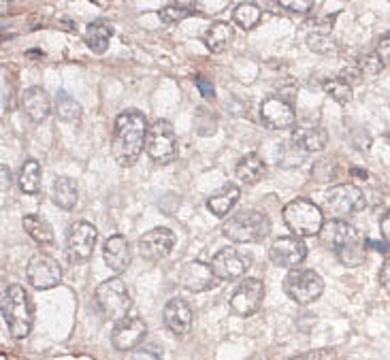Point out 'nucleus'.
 Instances as JSON below:
<instances>
[{"label":"nucleus","instance_id":"obj_20","mask_svg":"<svg viewBox=\"0 0 390 360\" xmlns=\"http://www.w3.org/2000/svg\"><path fill=\"white\" fill-rule=\"evenodd\" d=\"M102 258L105 264L111 268L113 273H122L130 266L133 252H130V243L124 235H111L102 245Z\"/></svg>","mask_w":390,"mask_h":360},{"label":"nucleus","instance_id":"obj_41","mask_svg":"<svg viewBox=\"0 0 390 360\" xmlns=\"http://www.w3.org/2000/svg\"><path fill=\"white\" fill-rule=\"evenodd\" d=\"M335 356V350L331 348H322V350H310L305 354H299L290 360H331Z\"/></svg>","mask_w":390,"mask_h":360},{"label":"nucleus","instance_id":"obj_36","mask_svg":"<svg viewBox=\"0 0 390 360\" xmlns=\"http://www.w3.org/2000/svg\"><path fill=\"white\" fill-rule=\"evenodd\" d=\"M160 19L166 21V24H177V21L190 17V15H197V9H194L192 5H166L164 9L158 11Z\"/></svg>","mask_w":390,"mask_h":360},{"label":"nucleus","instance_id":"obj_22","mask_svg":"<svg viewBox=\"0 0 390 360\" xmlns=\"http://www.w3.org/2000/svg\"><path fill=\"white\" fill-rule=\"evenodd\" d=\"M241 196V190L239 186L235 184H224L218 192H213L209 198H207V209L218 215V218H226L230 213V209L237 205V200Z\"/></svg>","mask_w":390,"mask_h":360},{"label":"nucleus","instance_id":"obj_26","mask_svg":"<svg viewBox=\"0 0 390 360\" xmlns=\"http://www.w3.org/2000/svg\"><path fill=\"white\" fill-rule=\"evenodd\" d=\"M21 226H24V231L30 235V239L36 241L39 245L54 243V229L45 218H41L36 213H28V215H24V220H21Z\"/></svg>","mask_w":390,"mask_h":360},{"label":"nucleus","instance_id":"obj_8","mask_svg":"<svg viewBox=\"0 0 390 360\" xmlns=\"http://www.w3.org/2000/svg\"><path fill=\"white\" fill-rule=\"evenodd\" d=\"M284 290L296 305H310L322 297L324 279L312 268H292L284 279Z\"/></svg>","mask_w":390,"mask_h":360},{"label":"nucleus","instance_id":"obj_1","mask_svg":"<svg viewBox=\"0 0 390 360\" xmlns=\"http://www.w3.org/2000/svg\"><path fill=\"white\" fill-rule=\"evenodd\" d=\"M147 120L141 111L126 109L116 118L113 137H111V156L122 169L137 165L139 156L147 143Z\"/></svg>","mask_w":390,"mask_h":360},{"label":"nucleus","instance_id":"obj_7","mask_svg":"<svg viewBox=\"0 0 390 360\" xmlns=\"http://www.w3.org/2000/svg\"><path fill=\"white\" fill-rule=\"evenodd\" d=\"M367 205L365 192L354 184H337L324 196V211L333 215V220H341L362 211Z\"/></svg>","mask_w":390,"mask_h":360},{"label":"nucleus","instance_id":"obj_19","mask_svg":"<svg viewBox=\"0 0 390 360\" xmlns=\"http://www.w3.org/2000/svg\"><path fill=\"white\" fill-rule=\"evenodd\" d=\"M180 282L190 292H205V290H209V288H213L215 284H218V277L213 275L211 264L194 260V262H188L182 268Z\"/></svg>","mask_w":390,"mask_h":360},{"label":"nucleus","instance_id":"obj_47","mask_svg":"<svg viewBox=\"0 0 390 360\" xmlns=\"http://www.w3.org/2000/svg\"><path fill=\"white\" fill-rule=\"evenodd\" d=\"M380 229H382V237L386 239V243L390 245V211L382 218L380 222Z\"/></svg>","mask_w":390,"mask_h":360},{"label":"nucleus","instance_id":"obj_38","mask_svg":"<svg viewBox=\"0 0 390 360\" xmlns=\"http://www.w3.org/2000/svg\"><path fill=\"white\" fill-rule=\"evenodd\" d=\"M312 177L318 184H331L337 179L335 175V165L331 160H320L312 167Z\"/></svg>","mask_w":390,"mask_h":360},{"label":"nucleus","instance_id":"obj_43","mask_svg":"<svg viewBox=\"0 0 390 360\" xmlns=\"http://www.w3.org/2000/svg\"><path fill=\"white\" fill-rule=\"evenodd\" d=\"M194 85H197V89L201 92V96L203 98H213L215 96V87H213V83L209 81V79H205V77H199L197 81H194Z\"/></svg>","mask_w":390,"mask_h":360},{"label":"nucleus","instance_id":"obj_5","mask_svg":"<svg viewBox=\"0 0 390 360\" xmlns=\"http://www.w3.org/2000/svg\"><path fill=\"white\" fill-rule=\"evenodd\" d=\"M96 303H98V307L105 316L109 320H116V322L128 318V311H130V307H133V301H130L126 284L120 277L107 279L96 288Z\"/></svg>","mask_w":390,"mask_h":360},{"label":"nucleus","instance_id":"obj_32","mask_svg":"<svg viewBox=\"0 0 390 360\" xmlns=\"http://www.w3.org/2000/svg\"><path fill=\"white\" fill-rule=\"evenodd\" d=\"M354 64H356V69L360 71L362 79H373V77H378V75L382 73V69H384V62H382V58H380L376 52H365V54H360Z\"/></svg>","mask_w":390,"mask_h":360},{"label":"nucleus","instance_id":"obj_3","mask_svg":"<svg viewBox=\"0 0 390 360\" xmlns=\"http://www.w3.org/2000/svg\"><path fill=\"white\" fill-rule=\"evenodd\" d=\"M271 233V220L267 213L258 209H241L230 215L224 226L222 235L232 243H260Z\"/></svg>","mask_w":390,"mask_h":360},{"label":"nucleus","instance_id":"obj_27","mask_svg":"<svg viewBox=\"0 0 390 360\" xmlns=\"http://www.w3.org/2000/svg\"><path fill=\"white\" fill-rule=\"evenodd\" d=\"M265 160L260 158L258 153H246L243 158L237 162V169H235V175L239 182L243 184H256L260 177L265 175Z\"/></svg>","mask_w":390,"mask_h":360},{"label":"nucleus","instance_id":"obj_48","mask_svg":"<svg viewBox=\"0 0 390 360\" xmlns=\"http://www.w3.org/2000/svg\"><path fill=\"white\" fill-rule=\"evenodd\" d=\"M350 175H352V177H360V179H367V177H369V173H367V171H360V169H350Z\"/></svg>","mask_w":390,"mask_h":360},{"label":"nucleus","instance_id":"obj_30","mask_svg":"<svg viewBox=\"0 0 390 360\" xmlns=\"http://www.w3.org/2000/svg\"><path fill=\"white\" fill-rule=\"evenodd\" d=\"M260 17H263V11L254 3H239L232 11V21L243 30H252L254 26H258Z\"/></svg>","mask_w":390,"mask_h":360},{"label":"nucleus","instance_id":"obj_14","mask_svg":"<svg viewBox=\"0 0 390 360\" xmlns=\"http://www.w3.org/2000/svg\"><path fill=\"white\" fill-rule=\"evenodd\" d=\"M260 120L271 130H286L292 128L296 122L294 109L288 100L279 96H269L260 105Z\"/></svg>","mask_w":390,"mask_h":360},{"label":"nucleus","instance_id":"obj_29","mask_svg":"<svg viewBox=\"0 0 390 360\" xmlns=\"http://www.w3.org/2000/svg\"><path fill=\"white\" fill-rule=\"evenodd\" d=\"M17 186L24 194H36L41 190V165L36 160H26L21 165Z\"/></svg>","mask_w":390,"mask_h":360},{"label":"nucleus","instance_id":"obj_10","mask_svg":"<svg viewBox=\"0 0 390 360\" xmlns=\"http://www.w3.org/2000/svg\"><path fill=\"white\" fill-rule=\"evenodd\" d=\"M26 277H28V284L36 290H50L54 286L60 284L62 279V268H60V262L50 256V254H34L30 256L28 264H26Z\"/></svg>","mask_w":390,"mask_h":360},{"label":"nucleus","instance_id":"obj_31","mask_svg":"<svg viewBox=\"0 0 390 360\" xmlns=\"http://www.w3.org/2000/svg\"><path fill=\"white\" fill-rule=\"evenodd\" d=\"M56 116L62 122H77L81 118V105L67 92H60L56 100Z\"/></svg>","mask_w":390,"mask_h":360},{"label":"nucleus","instance_id":"obj_12","mask_svg":"<svg viewBox=\"0 0 390 360\" xmlns=\"http://www.w3.org/2000/svg\"><path fill=\"white\" fill-rule=\"evenodd\" d=\"M269 258L275 266L284 268H299V264L307 258V245L301 237H279L269 247Z\"/></svg>","mask_w":390,"mask_h":360},{"label":"nucleus","instance_id":"obj_9","mask_svg":"<svg viewBox=\"0 0 390 360\" xmlns=\"http://www.w3.org/2000/svg\"><path fill=\"white\" fill-rule=\"evenodd\" d=\"M263 299H265V284L256 277H248L235 288L230 297V311L239 318H250L260 309Z\"/></svg>","mask_w":390,"mask_h":360},{"label":"nucleus","instance_id":"obj_42","mask_svg":"<svg viewBox=\"0 0 390 360\" xmlns=\"http://www.w3.org/2000/svg\"><path fill=\"white\" fill-rule=\"evenodd\" d=\"M339 79L345 81V83H350V85H354V83H360V81H362V75H360V71L356 69V64H350V66H345V69L339 73Z\"/></svg>","mask_w":390,"mask_h":360},{"label":"nucleus","instance_id":"obj_2","mask_svg":"<svg viewBox=\"0 0 390 360\" xmlns=\"http://www.w3.org/2000/svg\"><path fill=\"white\" fill-rule=\"evenodd\" d=\"M3 320L9 328V332L15 339H26L32 330V320H34V309L28 292L19 284H11L3 292Z\"/></svg>","mask_w":390,"mask_h":360},{"label":"nucleus","instance_id":"obj_13","mask_svg":"<svg viewBox=\"0 0 390 360\" xmlns=\"http://www.w3.org/2000/svg\"><path fill=\"white\" fill-rule=\"evenodd\" d=\"M173 247H175V235L171 229H151L139 239V252L149 262L164 260Z\"/></svg>","mask_w":390,"mask_h":360},{"label":"nucleus","instance_id":"obj_17","mask_svg":"<svg viewBox=\"0 0 390 360\" xmlns=\"http://www.w3.org/2000/svg\"><path fill=\"white\" fill-rule=\"evenodd\" d=\"M320 241L331 247L333 252H339L343 250V247H348L352 243H358L362 241L358 231L352 226V224L348 222H343V220H329V222H324V226L320 231Z\"/></svg>","mask_w":390,"mask_h":360},{"label":"nucleus","instance_id":"obj_35","mask_svg":"<svg viewBox=\"0 0 390 360\" xmlns=\"http://www.w3.org/2000/svg\"><path fill=\"white\" fill-rule=\"evenodd\" d=\"M305 156H307V151H303V149L290 139L288 143H284V145H281V149H279V165L286 167V169L299 167V162L305 160Z\"/></svg>","mask_w":390,"mask_h":360},{"label":"nucleus","instance_id":"obj_44","mask_svg":"<svg viewBox=\"0 0 390 360\" xmlns=\"http://www.w3.org/2000/svg\"><path fill=\"white\" fill-rule=\"evenodd\" d=\"M376 54L382 58V62H390V34H384L380 41H378V47H376Z\"/></svg>","mask_w":390,"mask_h":360},{"label":"nucleus","instance_id":"obj_34","mask_svg":"<svg viewBox=\"0 0 390 360\" xmlns=\"http://www.w3.org/2000/svg\"><path fill=\"white\" fill-rule=\"evenodd\" d=\"M335 256L345 266H360L365 262V241H358V243L343 247V250L335 252Z\"/></svg>","mask_w":390,"mask_h":360},{"label":"nucleus","instance_id":"obj_23","mask_svg":"<svg viewBox=\"0 0 390 360\" xmlns=\"http://www.w3.org/2000/svg\"><path fill=\"white\" fill-rule=\"evenodd\" d=\"M232 39H235L232 24H228V21H215V24H211L209 30L205 32L203 43L211 54H222L232 43Z\"/></svg>","mask_w":390,"mask_h":360},{"label":"nucleus","instance_id":"obj_39","mask_svg":"<svg viewBox=\"0 0 390 360\" xmlns=\"http://www.w3.org/2000/svg\"><path fill=\"white\" fill-rule=\"evenodd\" d=\"M279 7L286 9V11H290V13L305 15V13H310L316 5L312 3V0H296V3H294V0H281Z\"/></svg>","mask_w":390,"mask_h":360},{"label":"nucleus","instance_id":"obj_4","mask_svg":"<svg viewBox=\"0 0 390 360\" xmlns=\"http://www.w3.org/2000/svg\"><path fill=\"white\" fill-rule=\"evenodd\" d=\"M284 222L294 237H316L324 226V213L316 202L301 196L284 207Z\"/></svg>","mask_w":390,"mask_h":360},{"label":"nucleus","instance_id":"obj_18","mask_svg":"<svg viewBox=\"0 0 390 360\" xmlns=\"http://www.w3.org/2000/svg\"><path fill=\"white\" fill-rule=\"evenodd\" d=\"M162 320L164 326L175 337H186L192 328V309L184 299L175 297L164 305Z\"/></svg>","mask_w":390,"mask_h":360},{"label":"nucleus","instance_id":"obj_16","mask_svg":"<svg viewBox=\"0 0 390 360\" xmlns=\"http://www.w3.org/2000/svg\"><path fill=\"white\" fill-rule=\"evenodd\" d=\"M145 332H147V326L139 316L124 318L116 324L111 332V346L120 352H130L145 339Z\"/></svg>","mask_w":390,"mask_h":360},{"label":"nucleus","instance_id":"obj_25","mask_svg":"<svg viewBox=\"0 0 390 360\" xmlns=\"http://www.w3.org/2000/svg\"><path fill=\"white\" fill-rule=\"evenodd\" d=\"M292 141L303 149V151H322L329 143V134L320 126H310V128H299L292 134Z\"/></svg>","mask_w":390,"mask_h":360},{"label":"nucleus","instance_id":"obj_15","mask_svg":"<svg viewBox=\"0 0 390 360\" xmlns=\"http://www.w3.org/2000/svg\"><path fill=\"white\" fill-rule=\"evenodd\" d=\"M98 239V231L92 226L90 222H77L69 231L67 247H69V256L73 260H88L94 252V245Z\"/></svg>","mask_w":390,"mask_h":360},{"label":"nucleus","instance_id":"obj_40","mask_svg":"<svg viewBox=\"0 0 390 360\" xmlns=\"http://www.w3.org/2000/svg\"><path fill=\"white\" fill-rule=\"evenodd\" d=\"M133 360H162V348H158L154 343L143 346L133 354Z\"/></svg>","mask_w":390,"mask_h":360},{"label":"nucleus","instance_id":"obj_46","mask_svg":"<svg viewBox=\"0 0 390 360\" xmlns=\"http://www.w3.org/2000/svg\"><path fill=\"white\" fill-rule=\"evenodd\" d=\"M365 247H371V250L380 252V254H386L390 250V245L384 243V241H376V239H365Z\"/></svg>","mask_w":390,"mask_h":360},{"label":"nucleus","instance_id":"obj_33","mask_svg":"<svg viewBox=\"0 0 390 360\" xmlns=\"http://www.w3.org/2000/svg\"><path fill=\"white\" fill-rule=\"evenodd\" d=\"M324 92H327V94H329L335 103H339V105H348V103L352 100V85L345 83V81H341L339 77L324 83Z\"/></svg>","mask_w":390,"mask_h":360},{"label":"nucleus","instance_id":"obj_6","mask_svg":"<svg viewBox=\"0 0 390 360\" xmlns=\"http://www.w3.org/2000/svg\"><path fill=\"white\" fill-rule=\"evenodd\" d=\"M145 151L156 165H169L177 158V137L171 122L156 120L149 126Z\"/></svg>","mask_w":390,"mask_h":360},{"label":"nucleus","instance_id":"obj_28","mask_svg":"<svg viewBox=\"0 0 390 360\" xmlns=\"http://www.w3.org/2000/svg\"><path fill=\"white\" fill-rule=\"evenodd\" d=\"M79 200V192H77V184L73 182L71 177H56L54 182V202L64 209L71 211Z\"/></svg>","mask_w":390,"mask_h":360},{"label":"nucleus","instance_id":"obj_37","mask_svg":"<svg viewBox=\"0 0 390 360\" xmlns=\"http://www.w3.org/2000/svg\"><path fill=\"white\" fill-rule=\"evenodd\" d=\"M307 45H310V50L316 52V54H333L335 52V41L331 39V34H310L307 36Z\"/></svg>","mask_w":390,"mask_h":360},{"label":"nucleus","instance_id":"obj_24","mask_svg":"<svg viewBox=\"0 0 390 360\" xmlns=\"http://www.w3.org/2000/svg\"><path fill=\"white\" fill-rule=\"evenodd\" d=\"M111 36H113V28L105 19H96L85 26V43H88V47L94 54H105L107 47H109Z\"/></svg>","mask_w":390,"mask_h":360},{"label":"nucleus","instance_id":"obj_11","mask_svg":"<svg viewBox=\"0 0 390 360\" xmlns=\"http://www.w3.org/2000/svg\"><path fill=\"white\" fill-rule=\"evenodd\" d=\"M252 264V258L235 247H224L218 254L211 258V271L218 277V282H232L239 279L248 273Z\"/></svg>","mask_w":390,"mask_h":360},{"label":"nucleus","instance_id":"obj_21","mask_svg":"<svg viewBox=\"0 0 390 360\" xmlns=\"http://www.w3.org/2000/svg\"><path fill=\"white\" fill-rule=\"evenodd\" d=\"M21 109L28 116V120H32L34 124L45 122L52 114V98L43 87L34 85L28 87L24 94H21Z\"/></svg>","mask_w":390,"mask_h":360},{"label":"nucleus","instance_id":"obj_45","mask_svg":"<svg viewBox=\"0 0 390 360\" xmlns=\"http://www.w3.org/2000/svg\"><path fill=\"white\" fill-rule=\"evenodd\" d=\"M380 284L386 292H390V258L380 268Z\"/></svg>","mask_w":390,"mask_h":360}]
</instances>
